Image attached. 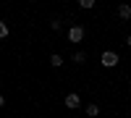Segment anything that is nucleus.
I'll return each mask as SVG.
<instances>
[{"instance_id":"1","label":"nucleus","mask_w":131,"mask_h":118,"mask_svg":"<svg viewBox=\"0 0 131 118\" xmlns=\"http://www.w3.org/2000/svg\"><path fill=\"white\" fill-rule=\"evenodd\" d=\"M100 63L105 68H115L118 63H121V58H118V52H113V50H105L102 55H100Z\"/></svg>"},{"instance_id":"2","label":"nucleus","mask_w":131,"mask_h":118,"mask_svg":"<svg viewBox=\"0 0 131 118\" xmlns=\"http://www.w3.org/2000/svg\"><path fill=\"white\" fill-rule=\"evenodd\" d=\"M84 34H86L84 26H81V24H76V26H71V29H68V42H81V39H84Z\"/></svg>"},{"instance_id":"3","label":"nucleus","mask_w":131,"mask_h":118,"mask_svg":"<svg viewBox=\"0 0 131 118\" xmlns=\"http://www.w3.org/2000/svg\"><path fill=\"white\" fill-rule=\"evenodd\" d=\"M66 108H68V110L81 108V97H79L76 92H68V94H66Z\"/></svg>"},{"instance_id":"4","label":"nucleus","mask_w":131,"mask_h":118,"mask_svg":"<svg viewBox=\"0 0 131 118\" xmlns=\"http://www.w3.org/2000/svg\"><path fill=\"white\" fill-rule=\"evenodd\" d=\"M84 113L89 115V118H97V115H100V105H94V102H89V105H84Z\"/></svg>"},{"instance_id":"5","label":"nucleus","mask_w":131,"mask_h":118,"mask_svg":"<svg viewBox=\"0 0 131 118\" xmlns=\"http://www.w3.org/2000/svg\"><path fill=\"white\" fill-rule=\"evenodd\" d=\"M118 16H121L123 21H128V18H131V5H128V3H123V5H118Z\"/></svg>"},{"instance_id":"6","label":"nucleus","mask_w":131,"mask_h":118,"mask_svg":"<svg viewBox=\"0 0 131 118\" xmlns=\"http://www.w3.org/2000/svg\"><path fill=\"white\" fill-rule=\"evenodd\" d=\"M50 66L52 68H60L63 66V55H60V52H52V55H50Z\"/></svg>"},{"instance_id":"7","label":"nucleus","mask_w":131,"mask_h":118,"mask_svg":"<svg viewBox=\"0 0 131 118\" xmlns=\"http://www.w3.org/2000/svg\"><path fill=\"white\" fill-rule=\"evenodd\" d=\"M73 63H86V52L76 50V52H73Z\"/></svg>"},{"instance_id":"8","label":"nucleus","mask_w":131,"mask_h":118,"mask_svg":"<svg viewBox=\"0 0 131 118\" xmlns=\"http://www.w3.org/2000/svg\"><path fill=\"white\" fill-rule=\"evenodd\" d=\"M79 8H84V10L94 8V0H79Z\"/></svg>"},{"instance_id":"9","label":"nucleus","mask_w":131,"mask_h":118,"mask_svg":"<svg viewBox=\"0 0 131 118\" xmlns=\"http://www.w3.org/2000/svg\"><path fill=\"white\" fill-rule=\"evenodd\" d=\"M5 37H8V24L0 21V39H5Z\"/></svg>"},{"instance_id":"10","label":"nucleus","mask_w":131,"mask_h":118,"mask_svg":"<svg viewBox=\"0 0 131 118\" xmlns=\"http://www.w3.org/2000/svg\"><path fill=\"white\" fill-rule=\"evenodd\" d=\"M50 29H55V31H60V18H52V21H50Z\"/></svg>"},{"instance_id":"11","label":"nucleus","mask_w":131,"mask_h":118,"mask_svg":"<svg viewBox=\"0 0 131 118\" xmlns=\"http://www.w3.org/2000/svg\"><path fill=\"white\" fill-rule=\"evenodd\" d=\"M3 105H5V97H3V94H0V108H3Z\"/></svg>"},{"instance_id":"12","label":"nucleus","mask_w":131,"mask_h":118,"mask_svg":"<svg viewBox=\"0 0 131 118\" xmlns=\"http://www.w3.org/2000/svg\"><path fill=\"white\" fill-rule=\"evenodd\" d=\"M126 45H128V47H131V34H128V39H126Z\"/></svg>"}]
</instances>
